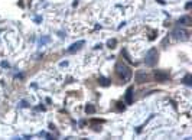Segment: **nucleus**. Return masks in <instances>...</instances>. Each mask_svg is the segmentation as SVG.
Wrapping results in <instances>:
<instances>
[{
	"instance_id": "f257e3e1",
	"label": "nucleus",
	"mask_w": 192,
	"mask_h": 140,
	"mask_svg": "<svg viewBox=\"0 0 192 140\" xmlns=\"http://www.w3.org/2000/svg\"><path fill=\"white\" fill-rule=\"evenodd\" d=\"M116 72H117V75L123 79V82H127V81L131 78V70L126 65V64H123V62H117V65H116Z\"/></svg>"
},
{
	"instance_id": "f03ea898",
	"label": "nucleus",
	"mask_w": 192,
	"mask_h": 140,
	"mask_svg": "<svg viewBox=\"0 0 192 140\" xmlns=\"http://www.w3.org/2000/svg\"><path fill=\"white\" fill-rule=\"evenodd\" d=\"M156 61H158V51L156 49H150L147 54H146V65H149V66H153L156 64Z\"/></svg>"
},
{
	"instance_id": "7ed1b4c3",
	"label": "nucleus",
	"mask_w": 192,
	"mask_h": 140,
	"mask_svg": "<svg viewBox=\"0 0 192 140\" xmlns=\"http://www.w3.org/2000/svg\"><path fill=\"white\" fill-rule=\"evenodd\" d=\"M174 38L175 39H186V32H185L183 29H175Z\"/></svg>"
},
{
	"instance_id": "20e7f679",
	"label": "nucleus",
	"mask_w": 192,
	"mask_h": 140,
	"mask_svg": "<svg viewBox=\"0 0 192 140\" xmlns=\"http://www.w3.org/2000/svg\"><path fill=\"white\" fill-rule=\"evenodd\" d=\"M82 45H84V41H80V42H77V43H72L71 48H68V52H70V54H74V52H77L78 49H81Z\"/></svg>"
},
{
	"instance_id": "39448f33",
	"label": "nucleus",
	"mask_w": 192,
	"mask_h": 140,
	"mask_svg": "<svg viewBox=\"0 0 192 140\" xmlns=\"http://www.w3.org/2000/svg\"><path fill=\"white\" fill-rule=\"evenodd\" d=\"M155 77H156V79H158V81H166L169 75H168V72H163V71H156Z\"/></svg>"
},
{
	"instance_id": "423d86ee",
	"label": "nucleus",
	"mask_w": 192,
	"mask_h": 140,
	"mask_svg": "<svg viewBox=\"0 0 192 140\" xmlns=\"http://www.w3.org/2000/svg\"><path fill=\"white\" fill-rule=\"evenodd\" d=\"M147 78H149V77H147V74H146V72H137L136 74V81L137 82H146V81H147Z\"/></svg>"
},
{
	"instance_id": "0eeeda50",
	"label": "nucleus",
	"mask_w": 192,
	"mask_h": 140,
	"mask_svg": "<svg viewBox=\"0 0 192 140\" xmlns=\"http://www.w3.org/2000/svg\"><path fill=\"white\" fill-rule=\"evenodd\" d=\"M131 95H133V88H131V87H129V88H127V93H126V101L129 104L131 103Z\"/></svg>"
},
{
	"instance_id": "6e6552de",
	"label": "nucleus",
	"mask_w": 192,
	"mask_h": 140,
	"mask_svg": "<svg viewBox=\"0 0 192 140\" xmlns=\"http://www.w3.org/2000/svg\"><path fill=\"white\" fill-rule=\"evenodd\" d=\"M179 23L189 25V23H191V18H189V16H183V18H181V19H179Z\"/></svg>"
},
{
	"instance_id": "1a4fd4ad",
	"label": "nucleus",
	"mask_w": 192,
	"mask_h": 140,
	"mask_svg": "<svg viewBox=\"0 0 192 140\" xmlns=\"http://www.w3.org/2000/svg\"><path fill=\"white\" fill-rule=\"evenodd\" d=\"M85 111L88 113V114H93V113H95V107H94V106H91V104H88V106L85 107Z\"/></svg>"
},
{
	"instance_id": "9d476101",
	"label": "nucleus",
	"mask_w": 192,
	"mask_h": 140,
	"mask_svg": "<svg viewBox=\"0 0 192 140\" xmlns=\"http://www.w3.org/2000/svg\"><path fill=\"white\" fill-rule=\"evenodd\" d=\"M100 84L104 85V87H107L110 82H108V79H107V78H100Z\"/></svg>"
},
{
	"instance_id": "9b49d317",
	"label": "nucleus",
	"mask_w": 192,
	"mask_h": 140,
	"mask_svg": "<svg viewBox=\"0 0 192 140\" xmlns=\"http://www.w3.org/2000/svg\"><path fill=\"white\" fill-rule=\"evenodd\" d=\"M185 82H186L188 85L191 84V75H186V77H185Z\"/></svg>"
},
{
	"instance_id": "f8f14e48",
	"label": "nucleus",
	"mask_w": 192,
	"mask_h": 140,
	"mask_svg": "<svg viewBox=\"0 0 192 140\" xmlns=\"http://www.w3.org/2000/svg\"><path fill=\"white\" fill-rule=\"evenodd\" d=\"M113 45H116V41H108V46L113 48Z\"/></svg>"
}]
</instances>
